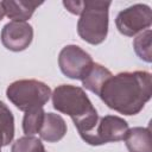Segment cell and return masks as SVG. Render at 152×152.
<instances>
[{"mask_svg": "<svg viewBox=\"0 0 152 152\" xmlns=\"http://www.w3.org/2000/svg\"><path fill=\"white\" fill-rule=\"evenodd\" d=\"M152 95V77L147 71L120 72L112 76L99 96L108 108L124 114H138Z\"/></svg>", "mask_w": 152, "mask_h": 152, "instance_id": "obj_1", "label": "cell"}, {"mask_svg": "<svg viewBox=\"0 0 152 152\" xmlns=\"http://www.w3.org/2000/svg\"><path fill=\"white\" fill-rule=\"evenodd\" d=\"M51 95L53 108L71 118L81 138L94 129L99 121V114L82 88L61 84Z\"/></svg>", "mask_w": 152, "mask_h": 152, "instance_id": "obj_2", "label": "cell"}, {"mask_svg": "<svg viewBox=\"0 0 152 152\" xmlns=\"http://www.w3.org/2000/svg\"><path fill=\"white\" fill-rule=\"evenodd\" d=\"M110 1L101 0H66L64 7L72 14L80 15L77 33L87 43L99 45L108 34V10Z\"/></svg>", "mask_w": 152, "mask_h": 152, "instance_id": "obj_3", "label": "cell"}, {"mask_svg": "<svg viewBox=\"0 0 152 152\" xmlns=\"http://www.w3.org/2000/svg\"><path fill=\"white\" fill-rule=\"evenodd\" d=\"M6 95L19 110L28 112L43 108L51 96V89L38 80H18L7 87Z\"/></svg>", "mask_w": 152, "mask_h": 152, "instance_id": "obj_4", "label": "cell"}, {"mask_svg": "<svg viewBox=\"0 0 152 152\" xmlns=\"http://www.w3.org/2000/svg\"><path fill=\"white\" fill-rule=\"evenodd\" d=\"M129 127L126 120L116 115H106L99 118L94 129L82 139L93 146L103 145L107 142H115L125 140Z\"/></svg>", "mask_w": 152, "mask_h": 152, "instance_id": "obj_5", "label": "cell"}, {"mask_svg": "<svg viewBox=\"0 0 152 152\" xmlns=\"http://www.w3.org/2000/svg\"><path fill=\"white\" fill-rule=\"evenodd\" d=\"M152 24V11L145 4L129 6L116 15L115 25L118 31L127 37H133L147 30Z\"/></svg>", "mask_w": 152, "mask_h": 152, "instance_id": "obj_6", "label": "cell"}, {"mask_svg": "<svg viewBox=\"0 0 152 152\" xmlns=\"http://www.w3.org/2000/svg\"><path fill=\"white\" fill-rule=\"evenodd\" d=\"M93 63L90 55L74 44L64 46L58 56L61 71L71 80H81Z\"/></svg>", "mask_w": 152, "mask_h": 152, "instance_id": "obj_7", "label": "cell"}, {"mask_svg": "<svg viewBox=\"0 0 152 152\" xmlns=\"http://www.w3.org/2000/svg\"><path fill=\"white\" fill-rule=\"evenodd\" d=\"M32 39L33 28L26 21H10L1 30V43L10 51L19 52L27 49Z\"/></svg>", "mask_w": 152, "mask_h": 152, "instance_id": "obj_8", "label": "cell"}, {"mask_svg": "<svg viewBox=\"0 0 152 152\" xmlns=\"http://www.w3.org/2000/svg\"><path fill=\"white\" fill-rule=\"evenodd\" d=\"M66 133V124L59 114L45 113L42 127L39 129V135L43 140L48 142H57L64 138Z\"/></svg>", "mask_w": 152, "mask_h": 152, "instance_id": "obj_9", "label": "cell"}, {"mask_svg": "<svg viewBox=\"0 0 152 152\" xmlns=\"http://www.w3.org/2000/svg\"><path fill=\"white\" fill-rule=\"evenodd\" d=\"M5 15H7L12 21H26L30 19L36 11L43 2L32 1V0H4L1 1Z\"/></svg>", "mask_w": 152, "mask_h": 152, "instance_id": "obj_10", "label": "cell"}, {"mask_svg": "<svg viewBox=\"0 0 152 152\" xmlns=\"http://www.w3.org/2000/svg\"><path fill=\"white\" fill-rule=\"evenodd\" d=\"M112 72L99 63H93L87 70L84 76L81 78L82 84L86 89L99 95L104 83L112 77Z\"/></svg>", "mask_w": 152, "mask_h": 152, "instance_id": "obj_11", "label": "cell"}, {"mask_svg": "<svg viewBox=\"0 0 152 152\" xmlns=\"http://www.w3.org/2000/svg\"><path fill=\"white\" fill-rule=\"evenodd\" d=\"M125 141L129 152H152L151 132L148 127L129 128Z\"/></svg>", "mask_w": 152, "mask_h": 152, "instance_id": "obj_12", "label": "cell"}, {"mask_svg": "<svg viewBox=\"0 0 152 152\" xmlns=\"http://www.w3.org/2000/svg\"><path fill=\"white\" fill-rule=\"evenodd\" d=\"M14 137V118L10 108L0 101V144L7 146Z\"/></svg>", "mask_w": 152, "mask_h": 152, "instance_id": "obj_13", "label": "cell"}, {"mask_svg": "<svg viewBox=\"0 0 152 152\" xmlns=\"http://www.w3.org/2000/svg\"><path fill=\"white\" fill-rule=\"evenodd\" d=\"M151 38L152 32L150 28L140 32L133 40V48L138 57L147 63H151L152 61V51H151Z\"/></svg>", "mask_w": 152, "mask_h": 152, "instance_id": "obj_14", "label": "cell"}, {"mask_svg": "<svg viewBox=\"0 0 152 152\" xmlns=\"http://www.w3.org/2000/svg\"><path fill=\"white\" fill-rule=\"evenodd\" d=\"M44 114L45 112L43 110V108H36L25 112L23 119V131L26 135H33L39 133V129L44 120Z\"/></svg>", "mask_w": 152, "mask_h": 152, "instance_id": "obj_15", "label": "cell"}, {"mask_svg": "<svg viewBox=\"0 0 152 152\" xmlns=\"http://www.w3.org/2000/svg\"><path fill=\"white\" fill-rule=\"evenodd\" d=\"M11 152H45V150L40 139L33 135H24L13 142Z\"/></svg>", "mask_w": 152, "mask_h": 152, "instance_id": "obj_16", "label": "cell"}, {"mask_svg": "<svg viewBox=\"0 0 152 152\" xmlns=\"http://www.w3.org/2000/svg\"><path fill=\"white\" fill-rule=\"evenodd\" d=\"M5 17V11H4V7H2V4L0 1V21L2 20V18Z\"/></svg>", "mask_w": 152, "mask_h": 152, "instance_id": "obj_17", "label": "cell"}, {"mask_svg": "<svg viewBox=\"0 0 152 152\" xmlns=\"http://www.w3.org/2000/svg\"><path fill=\"white\" fill-rule=\"evenodd\" d=\"M1 147H2V146H1V144H0V152H1Z\"/></svg>", "mask_w": 152, "mask_h": 152, "instance_id": "obj_18", "label": "cell"}]
</instances>
